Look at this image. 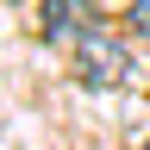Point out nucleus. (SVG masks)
Segmentation results:
<instances>
[{
	"mask_svg": "<svg viewBox=\"0 0 150 150\" xmlns=\"http://www.w3.org/2000/svg\"><path fill=\"white\" fill-rule=\"evenodd\" d=\"M38 19H44V31L50 44H63V50H75L81 44V38L100 25V6H94V0H44V6H38Z\"/></svg>",
	"mask_w": 150,
	"mask_h": 150,
	"instance_id": "f03ea898",
	"label": "nucleus"
},
{
	"mask_svg": "<svg viewBox=\"0 0 150 150\" xmlns=\"http://www.w3.org/2000/svg\"><path fill=\"white\" fill-rule=\"evenodd\" d=\"M69 63H75V75H81L88 88H125L131 81V50H125V38H112L106 25H94L81 44L69 50Z\"/></svg>",
	"mask_w": 150,
	"mask_h": 150,
	"instance_id": "f257e3e1",
	"label": "nucleus"
},
{
	"mask_svg": "<svg viewBox=\"0 0 150 150\" xmlns=\"http://www.w3.org/2000/svg\"><path fill=\"white\" fill-rule=\"evenodd\" d=\"M144 150H150V144H144Z\"/></svg>",
	"mask_w": 150,
	"mask_h": 150,
	"instance_id": "20e7f679",
	"label": "nucleus"
},
{
	"mask_svg": "<svg viewBox=\"0 0 150 150\" xmlns=\"http://www.w3.org/2000/svg\"><path fill=\"white\" fill-rule=\"evenodd\" d=\"M125 25L138 31V38H150V0H131V13H125Z\"/></svg>",
	"mask_w": 150,
	"mask_h": 150,
	"instance_id": "7ed1b4c3",
	"label": "nucleus"
}]
</instances>
